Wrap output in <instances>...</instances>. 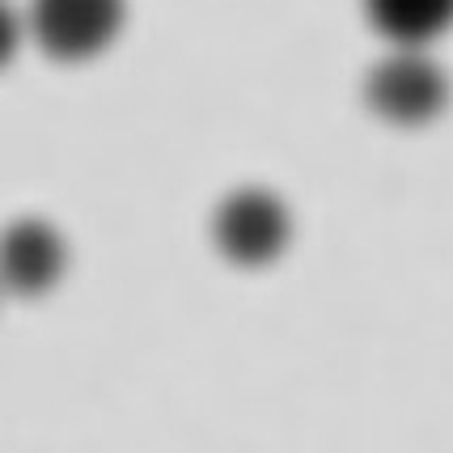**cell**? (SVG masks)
Instances as JSON below:
<instances>
[{
	"label": "cell",
	"instance_id": "cell-5",
	"mask_svg": "<svg viewBox=\"0 0 453 453\" xmlns=\"http://www.w3.org/2000/svg\"><path fill=\"white\" fill-rule=\"evenodd\" d=\"M369 21L398 51H424L453 26V4L445 0H381L369 9Z\"/></svg>",
	"mask_w": 453,
	"mask_h": 453
},
{
	"label": "cell",
	"instance_id": "cell-3",
	"mask_svg": "<svg viewBox=\"0 0 453 453\" xmlns=\"http://www.w3.org/2000/svg\"><path fill=\"white\" fill-rule=\"evenodd\" d=\"M68 272V242L42 217L9 220L0 229V293L47 296Z\"/></svg>",
	"mask_w": 453,
	"mask_h": 453
},
{
	"label": "cell",
	"instance_id": "cell-2",
	"mask_svg": "<svg viewBox=\"0 0 453 453\" xmlns=\"http://www.w3.org/2000/svg\"><path fill=\"white\" fill-rule=\"evenodd\" d=\"M365 102L386 123L419 127V123H433L449 106V77L424 51H395L369 73Z\"/></svg>",
	"mask_w": 453,
	"mask_h": 453
},
{
	"label": "cell",
	"instance_id": "cell-1",
	"mask_svg": "<svg viewBox=\"0 0 453 453\" xmlns=\"http://www.w3.org/2000/svg\"><path fill=\"white\" fill-rule=\"evenodd\" d=\"M212 242L234 267H267L293 242V212L267 187H237L220 199Z\"/></svg>",
	"mask_w": 453,
	"mask_h": 453
},
{
	"label": "cell",
	"instance_id": "cell-4",
	"mask_svg": "<svg viewBox=\"0 0 453 453\" xmlns=\"http://www.w3.org/2000/svg\"><path fill=\"white\" fill-rule=\"evenodd\" d=\"M35 42L59 64L102 56L123 30V9L102 0H51L30 13Z\"/></svg>",
	"mask_w": 453,
	"mask_h": 453
},
{
	"label": "cell",
	"instance_id": "cell-6",
	"mask_svg": "<svg viewBox=\"0 0 453 453\" xmlns=\"http://www.w3.org/2000/svg\"><path fill=\"white\" fill-rule=\"evenodd\" d=\"M18 42H21V21H18V13L0 4V68L18 56Z\"/></svg>",
	"mask_w": 453,
	"mask_h": 453
}]
</instances>
